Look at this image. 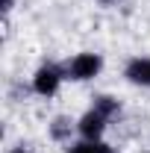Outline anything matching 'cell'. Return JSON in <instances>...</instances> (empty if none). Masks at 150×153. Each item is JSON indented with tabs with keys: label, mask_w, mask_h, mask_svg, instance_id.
Segmentation results:
<instances>
[{
	"label": "cell",
	"mask_w": 150,
	"mask_h": 153,
	"mask_svg": "<svg viewBox=\"0 0 150 153\" xmlns=\"http://www.w3.org/2000/svg\"><path fill=\"white\" fill-rule=\"evenodd\" d=\"M68 82V71H65V65H59L53 59H47V62H41L33 76H30V91L41 100H50V97L59 94V88Z\"/></svg>",
	"instance_id": "obj_1"
},
{
	"label": "cell",
	"mask_w": 150,
	"mask_h": 153,
	"mask_svg": "<svg viewBox=\"0 0 150 153\" xmlns=\"http://www.w3.org/2000/svg\"><path fill=\"white\" fill-rule=\"evenodd\" d=\"M106 68V59L97 50H79L65 62V71H68V82H94L97 76L103 74Z\"/></svg>",
	"instance_id": "obj_2"
},
{
	"label": "cell",
	"mask_w": 150,
	"mask_h": 153,
	"mask_svg": "<svg viewBox=\"0 0 150 153\" xmlns=\"http://www.w3.org/2000/svg\"><path fill=\"white\" fill-rule=\"evenodd\" d=\"M109 118L103 112H97L94 106H88L85 112L76 118V135L79 138H85V141H103V135H106V130H109Z\"/></svg>",
	"instance_id": "obj_3"
},
{
	"label": "cell",
	"mask_w": 150,
	"mask_h": 153,
	"mask_svg": "<svg viewBox=\"0 0 150 153\" xmlns=\"http://www.w3.org/2000/svg\"><path fill=\"white\" fill-rule=\"evenodd\" d=\"M47 138L53 144H62V147L74 144L76 138H79L76 135V118H71V115H53L47 121Z\"/></svg>",
	"instance_id": "obj_4"
},
{
	"label": "cell",
	"mask_w": 150,
	"mask_h": 153,
	"mask_svg": "<svg viewBox=\"0 0 150 153\" xmlns=\"http://www.w3.org/2000/svg\"><path fill=\"white\" fill-rule=\"evenodd\" d=\"M124 79L135 88H150V56H132L124 65Z\"/></svg>",
	"instance_id": "obj_5"
},
{
	"label": "cell",
	"mask_w": 150,
	"mask_h": 153,
	"mask_svg": "<svg viewBox=\"0 0 150 153\" xmlns=\"http://www.w3.org/2000/svg\"><path fill=\"white\" fill-rule=\"evenodd\" d=\"M91 106L97 109V112H103L109 121L121 118V112H124V103H121L115 94H106V91H103V94H94L91 97Z\"/></svg>",
	"instance_id": "obj_6"
},
{
	"label": "cell",
	"mask_w": 150,
	"mask_h": 153,
	"mask_svg": "<svg viewBox=\"0 0 150 153\" xmlns=\"http://www.w3.org/2000/svg\"><path fill=\"white\" fill-rule=\"evenodd\" d=\"M65 153H115V147L103 138V141H85V138H76L74 144H68Z\"/></svg>",
	"instance_id": "obj_7"
},
{
	"label": "cell",
	"mask_w": 150,
	"mask_h": 153,
	"mask_svg": "<svg viewBox=\"0 0 150 153\" xmlns=\"http://www.w3.org/2000/svg\"><path fill=\"white\" fill-rule=\"evenodd\" d=\"M15 3H18V0H0V12H3V18H9V15H12Z\"/></svg>",
	"instance_id": "obj_8"
},
{
	"label": "cell",
	"mask_w": 150,
	"mask_h": 153,
	"mask_svg": "<svg viewBox=\"0 0 150 153\" xmlns=\"http://www.w3.org/2000/svg\"><path fill=\"white\" fill-rule=\"evenodd\" d=\"M6 153H33V150H27L24 144H18V147H9V150H6Z\"/></svg>",
	"instance_id": "obj_9"
},
{
	"label": "cell",
	"mask_w": 150,
	"mask_h": 153,
	"mask_svg": "<svg viewBox=\"0 0 150 153\" xmlns=\"http://www.w3.org/2000/svg\"><path fill=\"white\" fill-rule=\"evenodd\" d=\"M97 3H100V6H115L118 0H97Z\"/></svg>",
	"instance_id": "obj_10"
},
{
	"label": "cell",
	"mask_w": 150,
	"mask_h": 153,
	"mask_svg": "<svg viewBox=\"0 0 150 153\" xmlns=\"http://www.w3.org/2000/svg\"><path fill=\"white\" fill-rule=\"evenodd\" d=\"M144 153H150V150H144Z\"/></svg>",
	"instance_id": "obj_11"
}]
</instances>
